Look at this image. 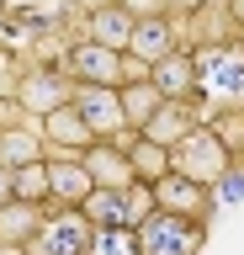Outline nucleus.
I'll use <instances>...</instances> for the list:
<instances>
[{
	"label": "nucleus",
	"instance_id": "nucleus-23",
	"mask_svg": "<svg viewBox=\"0 0 244 255\" xmlns=\"http://www.w3.org/2000/svg\"><path fill=\"white\" fill-rule=\"evenodd\" d=\"M122 202H128V218H133V229L154 213V186L149 181H133V186H122Z\"/></svg>",
	"mask_w": 244,
	"mask_h": 255
},
{
	"label": "nucleus",
	"instance_id": "nucleus-30",
	"mask_svg": "<svg viewBox=\"0 0 244 255\" xmlns=\"http://www.w3.org/2000/svg\"><path fill=\"white\" fill-rule=\"evenodd\" d=\"M0 255H27V245H0Z\"/></svg>",
	"mask_w": 244,
	"mask_h": 255
},
{
	"label": "nucleus",
	"instance_id": "nucleus-18",
	"mask_svg": "<svg viewBox=\"0 0 244 255\" xmlns=\"http://www.w3.org/2000/svg\"><path fill=\"white\" fill-rule=\"evenodd\" d=\"M117 101H122V117H128V128L138 133V128L154 117V107H160L164 96L154 91V85H149V75H144V80H122V85H117Z\"/></svg>",
	"mask_w": 244,
	"mask_h": 255
},
{
	"label": "nucleus",
	"instance_id": "nucleus-13",
	"mask_svg": "<svg viewBox=\"0 0 244 255\" xmlns=\"http://www.w3.org/2000/svg\"><path fill=\"white\" fill-rule=\"evenodd\" d=\"M196 123H202L196 101H160V107H154V117H149V123L138 128V133H144L149 143H164V149H175V143L186 138V133H191Z\"/></svg>",
	"mask_w": 244,
	"mask_h": 255
},
{
	"label": "nucleus",
	"instance_id": "nucleus-10",
	"mask_svg": "<svg viewBox=\"0 0 244 255\" xmlns=\"http://www.w3.org/2000/svg\"><path fill=\"white\" fill-rule=\"evenodd\" d=\"M154 207L207 218L212 213V186H202V181H191V175H180V170H164L160 181H154Z\"/></svg>",
	"mask_w": 244,
	"mask_h": 255
},
{
	"label": "nucleus",
	"instance_id": "nucleus-22",
	"mask_svg": "<svg viewBox=\"0 0 244 255\" xmlns=\"http://www.w3.org/2000/svg\"><path fill=\"white\" fill-rule=\"evenodd\" d=\"M85 255H138V229H90Z\"/></svg>",
	"mask_w": 244,
	"mask_h": 255
},
{
	"label": "nucleus",
	"instance_id": "nucleus-26",
	"mask_svg": "<svg viewBox=\"0 0 244 255\" xmlns=\"http://www.w3.org/2000/svg\"><path fill=\"white\" fill-rule=\"evenodd\" d=\"M16 59H11V53H5V48H0V96H16Z\"/></svg>",
	"mask_w": 244,
	"mask_h": 255
},
{
	"label": "nucleus",
	"instance_id": "nucleus-2",
	"mask_svg": "<svg viewBox=\"0 0 244 255\" xmlns=\"http://www.w3.org/2000/svg\"><path fill=\"white\" fill-rule=\"evenodd\" d=\"M202 239H207V223L191 213H170V207H154L138 223V255H196Z\"/></svg>",
	"mask_w": 244,
	"mask_h": 255
},
{
	"label": "nucleus",
	"instance_id": "nucleus-32",
	"mask_svg": "<svg viewBox=\"0 0 244 255\" xmlns=\"http://www.w3.org/2000/svg\"><path fill=\"white\" fill-rule=\"evenodd\" d=\"M202 5H207V11H218V5H223V11H228V0H202Z\"/></svg>",
	"mask_w": 244,
	"mask_h": 255
},
{
	"label": "nucleus",
	"instance_id": "nucleus-11",
	"mask_svg": "<svg viewBox=\"0 0 244 255\" xmlns=\"http://www.w3.org/2000/svg\"><path fill=\"white\" fill-rule=\"evenodd\" d=\"M149 85L164 101H196V59H191V48H175L160 64H149Z\"/></svg>",
	"mask_w": 244,
	"mask_h": 255
},
{
	"label": "nucleus",
	"instance_id": "nucleus-9",
	"mask_svg": "<svg viewBox=\"0 0 244 255\" xmlns=\"http://www.w3.org/2000/svg\"><path fill=\"white\" fill-rule=\"evenodd\" d=\"M37 133H43V143H48L53 154H80V149H90V143H96L90 123H85L80 112H75V101L53 107L48 117H37Z\"/></svg>",
	"mask_w": 244,
	"mask_h": 255
},
{
	"label": "nucleus",
	"instance_id": "nucleus-3",
	"mask_svg": "<svg viewBox=\"0 0 244 255\" xmlns=\"http://www.w3.org/2000/svg\"><path fill=\"white\" fill-rule=\"evenodd\" d=\"M239 159L223 149V138L212 133L207 123H196L186 138L170 149V170H180V175H191V181H202V186H218L228 170H234Z\"/></svg>",
	"mask_w": 244,
	"mask_h": 255
},
{
	"label": "nucleus",
	"instance_id": "nucleus-14",
	"mask_svg": "<svg viewBox=\"0 0 244 255\" xmlns=\"http://www.w3.org/2000/svg\"><path fill=\"white\" fill-rule=\"evenodd\" d=\"M85 191H90V175H85L80 154H53V159H48V202L75 207Z\"/></svg>",
	"mask_w": 244,
	"mask_h": 255
},
{
	"label": "nucleus",
	"instance_id": "nucleus-27",
	"mask_svg": "<svg viewBox=\"0 0 244 255\" xmlns=\"http://www.w3.org/2000/svg\"><path fill=\"white\" fill-rule=\"evenodd\" d=\"M202 11H207L202 0H164V16H170V21H180V16H202Z\"/></svg>",
	"mask_w": 244,
	"mask_h": 255
},
{
	"label": "nucleus",
	"instance_id": "nucleus-21",
	"mask_svg": "<svg viewBox=\"0 0 244 255\" xmlns=\"http://www.w3.org/2000/svg\"><path fill=\"white\" fill-rule=\"evenodd\" d=\"M11 197H21V202H48V159H32V165H16V170H11Z\"/></svg>",
	"mask_w": 244,
	"mask_h": 255
},
{
	"label": "nucleus",
	"instance_id": "nucleus-24",
	"mask_svg": "<svg viewBox=\"0 0 244 255\" xmlns=\"http://www.w3.org/2000/svg\"><path fill=\"white\" fill-rule=\"evenodd\" d=\"M239 197H244V170L234 165V170H228L223 181L212 186V202H239Z\"/></svg>",
	"mask_w": 244,
	"mask_h": 255
},
{
	"label": "nucleus",
	"instance_id": "nucleus-19",
	"mask_svg": "<svg viewBox=\"0 0 244 255\" xmlns=\"http://www.w3.org/2000/svg\"><path fill=\"white\" fill-rule=\"evenodd\" d=\"M133 37V16L122 11V5H101V11H90V43H106V48H128Z\"/></svg>",
	"mask_w": 244,
	"mask_h": 255
},
{
	"label": "nucleus",
	"instance_id": "nucleus-17",
	"mask_svg": "<svg viewBox=\"0 0 244 255\" xmlns=\"http://www.w3.org/2000/svg\"><path fill=\"white\" fill-rule=\"evenodd\" d=\"M37 223H43V202H0V245H27L37 234Z\"/></svg>",
	"mask_w": 244,
	"mask_h": 255
},
{
	"label": "nucleus",
	"instance_id": "nucleus-12",
	"mask_svg": "<svg viewBox=\"0 0 244 255\" xmlns=\"http://www.w3.org/2000/svg\"><path fill=\"white\" fill-rule=\"evenodd\" d=\"M69 91H75V85H64L59 69H32V75L16 80V101H21V112H27L32 123H37V117H48L53 107H64Z\"/></svg>",
	"mask_w": 244,
	"mask_h": 255
},
{
	"label": "nucleus",
	"instance_id": "nucleus-4",
	"mask_svg": "<svg viewBox=\"0 0 244 255\" xmlns=\"http://www.w3.org/2000/svg\"><path fill=\"white\" fill-rule=\"evenodd\" d=\"M85 245H90V218L80 207L43 202V223L27 239V255H85Z\"/></svg>",
	"mask_w": 244,
	"mask_h": 255
},
{
	"label": "nucleus",
	"instance_id": "nucleus-28",
	"mask_svg": "<svg viewBox=\"0 0 244 255\" xmlns=\"http://www.w3.org/2000/svg\"><path fill=\"white\" fill-rule=\"evenodd\" d=\"M0 202H11V170L0 165Z\"/></svg>",
	"mask_w": 244,
	"mask_h": 255
},
{
	"label": "nucleus",
	"instance_id": "nucleus-1",
	"mask_svg": "<svg viewBox=\"0 0 244 255\" xmlns=\"http://www.w3.org/2000/svg\"><path fill=\"white\" fill-rule=\"evenodd\" d=\"M196 59V101L212 112H244V48L234 37L191 48Z\"/></svg>",
	"mask_w": 244,
	"mask_h": 255
},
{
	"label": "nucleus",
	"instance_id": "nucleus-31",
	"mask_svg": "<svg viewBox=\"0 0 244 255\" xmlns=\"http://www.w3.org/2000/svg\"><path fill=\"white\" fill-rule=\"evenodd\" d=\"M80 5L85 11H101V5H112V0H80Z\"/></svg>",
	"mask_w": 244,
	"mask_h": 255
},
{
	"label": "nucleus",
	"instance_id": "nucleus-25",
	"mask_svg": "<svg viewBox=\"0 0 244 255\" xmlns=\"http://www.w3.org/2000/svg\"><path fill=\"white\" fill-rule=\"evenodd\" d=\"M112 5H122L133 21H138V16H164V0H112Z\"/></svg>",
	"mask_w": 244,
	"mask_h": 255
},
{
	"label": "nucleus",
	"instance_id": "nucleus-33",
	"mask_svg": "<svg viewBox=\"0 0 244 255\" xmlns=\"http://www.w3.org/2000/svg\"><path fill=\"white\" fill-rule=\"evenodd\" d=\"M239 48H244V43H239Z\"/></svg>",
	"mask_w": 244,
	"mask_h": 255
},
{
	"label": "nucleus",
	"instance_id": "nucleus-29",
	"mask_svg": "<svg viewBox=\"0 0 244 255\" xmlns=\"http://www.w3.org/2000/svg\"><path fill=\"white\" fill-rule=\"evenodd\" d=\"M228 16H234V21L244 27V0H228Z\"/></svg>",
	"mask_w": 244,
	"mask_h": 255
},
{
	"label": "nucleus",
	"instance_id": "nucleus-7",
	"mask_svg": "<svg viewBox=\"0 0 244 255\" xmlns=\"http://www.w3.org/2000/svg\"><path fill=\"white\" fill-rule=\"evenodd\" d=\"M80 165L85 175H90V186H133L138 175H133V159H128V143H117V138H96L90 149H80Z\"/></svg>",
	"mask_w": 244,
	"mask_h": 255
},
{
	"label": "nucleus",
	"instance_id": "nucleus-6",
	"mask_svg": "<svg viewBox=\"0 0 244 255\" xmlns=\"http://www.w3.org/2000/svg\"><path fill=\"white\" fill-rule=\"evenodd\" d=\"M69 75H75V85H122L128 80V59L117 53V48L106 43H75V53H69Z\"/></svg>",
	"mask_w": 244,
	"mask_h": 255
},
{
	"label": "nucleus",
	"instance_id": "nucleus-16",
	"mask_svg": "<svg viewBox=\"0 0 244 255\" xmlns=\"http://www.w3.org/2000/svg\"><path fill=\"white\" fill-rule=\"evenodd\" d=\"M43 154H48V143H43V133H37V128H27V123L0 128V165H5V170L32 165V159H43Z\"/></svg>",
	"mask_w": 244,
	"mask_h": 255
},
{
	"label": "nucleus",
	"instance_id": "nucleus-8",
	"mask_svg": "<svg viewBox=\"0 0 244 255\" xmlns=\"http://www.w3.org/2000/svg\"><path fill=\"white\" fill-rule=\"evenodd\" d=\"M175 48H180V21H170V16H138L122 53L149 69V64H160L164 53H175Z\"/></svg>",
	"mask_w": 244,
	"mask_h": 255
},
{
	"label": "nucleus",
	"instance_id": "nucleus-20",
	"mask_svg": "<svg viewBox=\"0 0 244 255\" xmlns=\"http://www.w3.org/2000/svg\"><path fill=\"white\" fill-rule=\"evenodd\" d=\"M128 159H133V175L149 181V186L170 170V149H164V143H149L144 133H133V138H128Z\"/></svg>",
	"mask_w": 244,
	"mask_h": 255
},
{
	"label": "nucleus",
	"instance_id": "nucleus-15",
	"mask_svg": "<svg viewBox=\"0 0 244 255\" xmlns=\"http://www.w3.org/2000/svg\"><path fill=\"white\" fill-rule=\"evenodd\" d=\"M75 207L90 218V229H133L128 202H122V191H112V186H90Z\"/></svg>",
	"mask_w": 244,
	"mask_h": 255
},
{
	"label": "nucleus",
	"instance_id": "nucleus-5",
	"mask_svg": "<svg viewBox=\"0 0 244 255\" xmlns=\"http://www.w3.org/2000/svg\"><path fill=\"white\" fill-rule=\"evenodd\" d=\"M75 112H80L96 138H117V133H133L128 117H122V101H117V85H75L69 91Z\"/></svg>",
	"mask_w": 244,
	"mask_h": 255
}]
</instances>
